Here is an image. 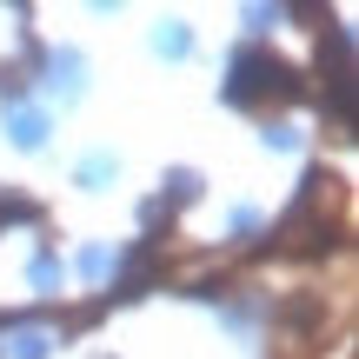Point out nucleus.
<instances>
[{
  "instance_id": "f257e3e1",
  "label": "nucleus",
  "mask_w": 359,
  "mask_h": 359,
  "mask_svg": "<svg viewBox=\"0 0 359 359\" xmlns=\"http://www.w3.org/2000/svg\"><path fill=\"white\" fill-rule=\"evenodd\" d=\"M286 67L280 60H259V53H246L240 67H233V87H226V100H253V93H266V87H286Z\"/></svg>"
}]
</instances>
